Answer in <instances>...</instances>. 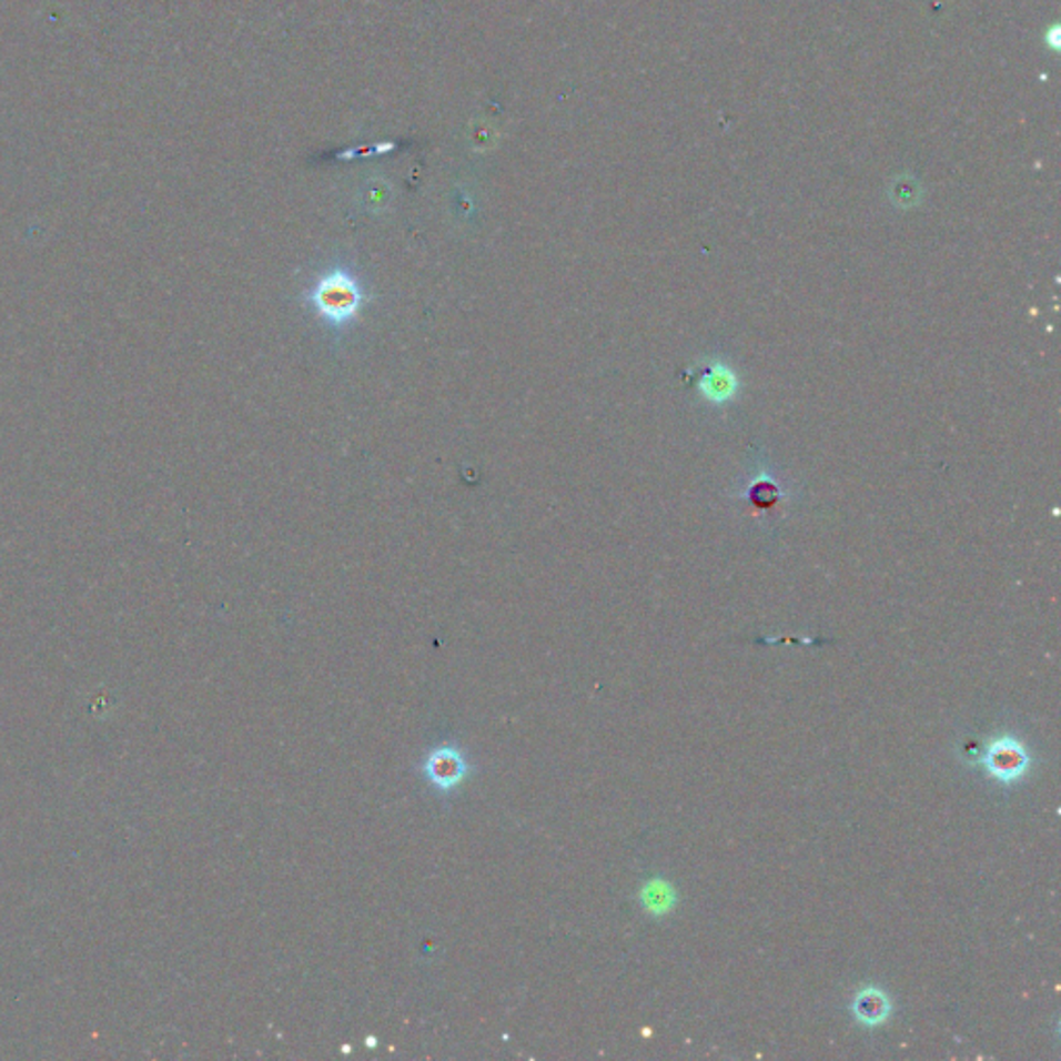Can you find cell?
Here are the masks:
<instances>
[{"mask_svg":"<svg viewBox=\"0 0 1061 1061\" xmlns=\"http://www.w3.org/2000/svg\"><path fill=\"white\" fill-rule=\"evenodd\" d=\"M307 303L315 315L332 329H344L357 320L370 301L360 279L346 267H332L313 282Z\"/></svg>","mask_w":1061,"mask_h":1061,"instance_id":"1","label":"cell"},{"mask_svg":"<svg viewBox=\"0 0 1061 1061\" xmlns=\"http://www.w3.org/2000/svg\"><path fill=\"white\" fill-rule=\"evenodd\" d=\"M683 380L695 386L711 406L730 405L740 392V380L732 367L721 360H707L683 372Z\"/></svg>","mask_w":1061,"mask_h":1061,"instance_id":"2","label":"cell"},{"mask_svg":"<svg viewBox=\"0 0 1061 1061\" xmlns=\"http://www.w3.org/2000/svg\"><path fill=\"white\" fill-rule=\"evenodd\" d=\"M423 776L436 788L437 792H453L458 788L468 774V765L465 752L454 747V745H442L427 752L422 767Z\"/></svg>","mask_w":1061,"mask_h":1061,"instance_id":"3","label":"cell"},{"mask_svg":"<svg viewBox=\"0 0 1061 1061\" xmlns=\"http://www.w3.org/2000/svg\"><path fill=\"white\" fill-rule=\"evenodd\" d=\"M987 767L1001 780H1014L1027 767V755L1012 740H1003L989 749Z\"/></svg>","mask_w":1061,"mask_h":1061,"instance_id":"4","label":"cell"},{"mask_svg":"<svg viewBox=\"0 0 1061 1061\" xmlns=\"http://www.w3.org/2000/svg\"><path fill=\"white\" fill-rule=\"evenodd\" d=\"M888 999L883 998L881 993H865V996H859L857 1003H855V1014L859 1015L860 1022L865 1024H877L881 1022L886 1015H888Z\"/></svg>","mask_w":1061,"mask_h":1061,"instance_id":"5","label":"cell"},{"mask_svg":"<svg viewBox=\"0 0 1061 1061\" xmlns=\"http://www.w3.org/2000/svg\"><path fill=\"white\" fill-rule=\"evenodd\" d=\"M640 900L645 902V908L654 910L656 915H661L670 908L674 893H671L670 886L666 881H651L643 891Z\"/></svg>","mask_w":1061,"mask_h":1061,"instance_id":"6","label":"cell"},{"mask_svg":"<svg viewBox=\"0 0 1061 1061\" xmlns=\"http://www.w3.org/2000/svg\"><path fill=\"white\" fill-rule=\"evenodd\" d=\"M747 498L757 506V508H771L776 506L781 499V489H778V485L774 484L771 479H759L757 484H752V489H749V496Z\"/></svg>","mask_w":1061,"mask_h":1061,"instance_id":"7","label":"cell"}]
</instances>
